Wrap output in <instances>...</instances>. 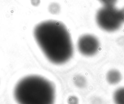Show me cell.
<instances>
[{
    "label": "cell",
    "instance_id": "cell-1",
    "mask_svg": "<svg viewBox=\"0 0 124 104\" xmlns=\"http://www.w3.org/2000/svg\"><path fill=\"white\" fill-rule=\"evenodd\" d=\"M33 35L42 51L51 62L63 64L72 57L74 48L71 37L62 22L54 20L41 22L34 27Z\"/></svg>",
    "mask_w": 124,
    "mask_h": 104
},
{
    "label": "cell",
    "instance_id": "cell-2",
    "mask_svg": "<svg viewBox=\"0 0 124 104\" xmlns=\"http://www.w3.org/2000/svg\"><path fill=\"white\" fill-rule=\"evenodd\" d=\"M14 96L18 104H54L55 87L43 76L30 75L17 83Z\"/></svg>",
    "mask_w": 124,
    "mask_h": 104
},
{
    "label": "cell",
    "instance_id": "cell-3",
    "mask_svg": "<svg viewBox=\"0 0 124 104\" xmlns=\"http://www.w3.org/2000/svg\"><path fill=\"white\" fill-rule=\"evenodd\" d=\"M97 25L103 30L113 32L118 30L123 23L119 9L114 6H104L99 9L95 16Z\"/></svg>",
    "mask_w": 124,
    "mask_h": 104
},
{
    "label": "cell",
    "instance_id": "cell-4",
    "mask_svg": "<svg viewBox=\"0 0 124 104\" xmlns=\"http://www.w3.org/2000/svg\"><path fill=\"white\" fill-rule=\"evenodd\" d=\"M77 48L79 53L86 57L95 55L100 48V42L93 35L85 34L80 36L77 41Z\"/></svg>",
    "mask_w": 124,
    "mask_h": 104
},
{
    "label": "cell",
    "instance_id": "cell-5",
    "mask_svg": "<svg viewBox=\"0 0 124 104\" xmlns=\"http://www.w3.org/2000/svg\"><path fill=\"white\" fill-rule=\"evenodd\" d=\"M122 75L120 71L116 69H111L108 70L106 74V79L110 85L118 84L121 81Z\"/></svg>",
    "mask_w": 124,
    "mask_h": 104
},
{
    "label": "cell",
    "instance_id": "cell-6",
    "mask_svg": "<svg viewBox=\"0 0 124 104\" xmlns=\"http://www.w3.org/2000/svg\"><path fill=\"white\" fill-rule=\"evenodd\" d=\"M112 98L115 104H124V87L116 89L113 93Z\"/></svg>",
    "mask_w": 124,
    "mask_h": 104
},
{
    "label": "cell",
    "instance_id": "cell-7",
    "mask_svg": "<svg viewBox=\"0 0 124 104\" xmlns=\"http://www.w3.org/2000/svg\"><path fill=\"white\" fill-rule=\"evenodd\" d=\"M73 81L76 86L79 88H83L87 85V80L85 77L81 75H76L74 77Z\"/></svg>",
    "mask_w": 124,
    "mask_h": 104
},
{
    "label": "cell",
    "instance_id": "cell-8",
    "mask_svg": "<svg viewBox=\"0 0 124 104\" xmlns=\"http://www.w3.org/2000/svg\"><path fill=\"white\" fill-rule=\"evenodd\" d=\"M48 10L49 12L52 14H57L59 13L60 11V6L58 3L53 2L49 5Z\"/></svg>",
    "mask_w": 124,
    "mask_h": 104
},
{
    "label": "cell",
    "instance_id": "cell-9",
    "mask_svg": "<svg viewBox=\"0 0 124 104\" xmlns=\"http://www.w3.org/2000/svg\"><path fill=\"white\" fill-rule=\"evenodd\" d=\"M104 6H114L117 0H98Z\"/></svg>",
    "mask_w": 124,
    "mask_h": 104
},
{
    "label": "cell",
    "instance_id": "cell-10",
    "mask_svg": "<svg viewBox=\"0 0 124 104\" xmlns=\"http://www.w3.org/2000/svg\"><path fill=\"white\" fill-rule=\"evenodd\" d=\"M69 104H78V99L75 96H71L68 99Z\"/></svg>",
    "mask_w": 124,
    "mask_h": 104
},
{
    "label": "cell",
    "instance_id": "cell-11",
    "mask_svg": "<svg viewBox=\"0 0 124 104\" xmlns=\"http://www.w3.org/2000/svg\"><path fill=\"white\" fill-rule=\"evenodd\" d=\"M119 12H120V14L122 20L124 23V7L121 9H119Z\"/></svg>",
    "mask_w": 124,
    "mask_h": 104
},
{
    "label": "cell",
    "instance_id": "cell-12",
    "mask_svg": "<svg viewBox=\"0 0 124 104\" xmlns=\"http://www.w3.org/2000/svg\"><path fill=\"white\" fill-rule=\"evenodd\" d=\"M40 3V0H31V3L34 6L38 5Z\"/></svg>",
    "mask_w": 124,
    "mask_h": 104
}]
</instances>
